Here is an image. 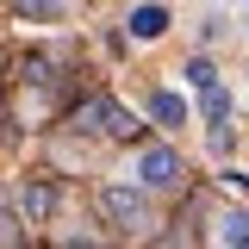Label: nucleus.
I'll use <instances>...</instances> for the list:
<instances>
[{
	"label": "nucleus",
	"mask_w": 249,
	"mask_h": 249,
	"mask_svg": "<svg viewBox=\"0 0 249 249\" xmlns=\"http://www.w3.org/2000/svg\"><path fill=\"white\" fill-rule=\"evenodd\" d=\"M231 143H237L231 124H206V150H212V156H231Z\"/></svg>",
	"instance_id": "nucleus-10"
},
{
	"label": "nucleus",
	"mask_w": 249,
	"mask_h": 249,
	"mask_svg": "<svg viewBox=\"0 0 249 249\" xmlns=\"http://www.w3.org/2000/svg\"><path fill=\"white\" fill-rule=\"evenodd\" d=\"M50 199H56L50 187H25V212H31V218H44V212H50Z\"/></svg>",
	"instance_id": "nucleus-11"
},
{
	"label": "nucleus",
	"mask_w": 249,
	"mask_h": 249,
	"mask_svg": "<svg viewBox=\"0 0 249 249\" xmlns=\"http://www.w3.org/2000/svg\"><path fill=\"white\" fill-rule=\"evenodd\" d=\"M100 212L112 218L119 231H150L156 218H150V199H143V187H106L100 193Z\"/></svg>",
	"instance_id": "nucleus-2"
},
{
	"label": "nucleus",
	"mask_w": 249,
	"mask_h": 249,
	"mask_svg": "<svg viewBox=\"0 0 249 249\" xmlns=\"http://www.w3.org/2000/svg\"><path fill=\"white\" fill-rule=\"evenodd\" d=\"M13 13H19V19H37V25H44V19H62V0H13Z\"/></svg>",
	"instance_id": "nucleus-8"
},
{
	"label": "nucleus",
	"mask_w": 249,
	"mask_h": 249,
	"mask_svg": "<svg viewBox=\"0 0 249 249\" xmlns=\"http://www.w3.org/2000/svg\"><path fill=\"white\" fill-rule=\"evenodd\" d=\"M218 243L224 249H249V212H224L218 218Z\"/></svg>",
	"instance_id": "nucleus-6"
},
{
	"label": "nucleus",
	"mask_w": 249,
	"mask_h": 249,
	"mask_svg": "<svg viewBox=\"0 0 249 249\" xmlns=\"http://www.w3.org/2000/svg\"><path fill=\"white\" fill-rule=\"evenodd\" d=\"M62 249H100V243H88V237H69V243H62Z\"/></svg>",
	"instance_id": "nucleus-12"
},
{
	"label": "nucleus",
	"mask_w": 249,
	"mask_h": 249,
	"mask_svg": "<svg viewBox=\"0 0 249 249\" xmlns=\"http://www.w3.org/2000/svg\"><path fill=\"white\" fill-rule=\"evenodd\" d=\"M181 75H187V88H193V93H206V88H218V69H212V62H206V56H193V62H187V69H181Z\"/></svg>",
	"instance_id": "nucleus-9"
},
{
	"label": "nucleus",
	"mask_w": 249,
	"mask_h": 249,
	"mask_svg": "<svg viewBox=\"0 0 249 249\" xmlns=\"http://www.w3.org/2000/svg\"><path fill=\"white\" fill-rule=\"evenodd\" d=\"M181 156L168 150V143H150V150H137V187H150V193H168V187H181Z\"/></svg>",
	"instance_id": "nucleus-3"
},
{
	"label": "nucleus",
	"mask_w": 249,
	"mask_h": 249,
	"mask_svg": "<svg viewBox=\"0 0 249 249\" xmlns=\"http://www.w3.org/2000/svg\"><path fill=\"white\" fill-rule=\"evenodd\" d=\"M150 119L162 124V131H175V124H187L193 112H187V100H181L175 88H162V93H150Z\"/></svg>",
	"instance_id": "nucleus-5"
},
{
	"label": "nucleus",
	"mask_w": 249,
	"mask_h": 249,
	"mask_svg": "<svg viewBox=\"0 0 249 249\" xmlns=\"http://www.w3.org/2000/svg\"><path fill=\"white\" fill-rule=\"evenodd\" d=\"M75 124L93 131V137H119V143H137V137H143L137 112H124L119 100H81V106H75Z\"/></svg>",
	"instance_id": "nucleus-1"
},
{
	"label": "nucleus",
	"mask_w": 249,
	"mask_h": 249,
	"mask_svg": "<svg viewBox=\"0 0 249 249\" xmlns=\"http://www.w3.org/2000/svg\"><path fill=\"white\" fill-rule=\"evenodd\" d=\"M168 25H175V19H168V6H162V0H143V6H131V19H124V31H131L137 44H156Z\"/></svg>",
	"instance_id": "nucleus-4"
},
{
	"label": "nucleus",
	"mask_w": 249,
	"mask_h": 249,
	"mask_svg": "<svg viewBox=\"0 0 249 249\" xmlns=\"http://www.w3.org/2000/svg\"><path fill=\"white\" fill-rule=\"evenodd\" d=\"M199 106H206V124H231V93H224V88H206Z\"/></svg>",
	"instance_id": "nucleus-7"
}]
</instances>
